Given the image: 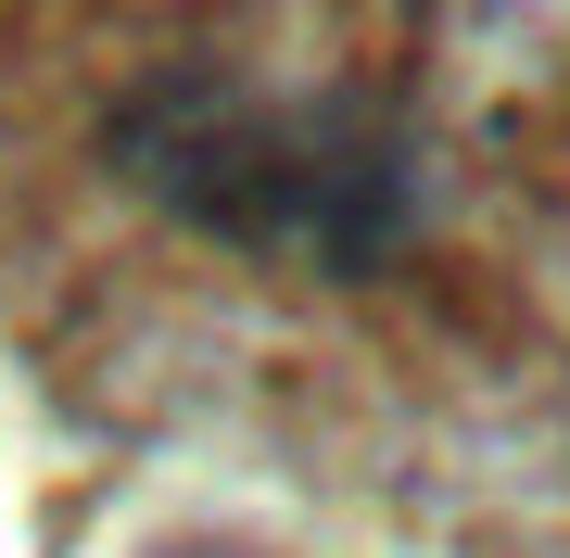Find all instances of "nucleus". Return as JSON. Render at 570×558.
<instances>
[{
    "instance_id": "f257e3e1",
    "label": "nucleus",
    "mask_w": 570,
    "mask_h": 558,
    "mask_svg": "<svg viewBox=\"0 0 570 558\" xmlns=\"http://www.w3.org/2000/svg\"><path fill=\"white\" fill-rule=\"evenodd\" d=\"M115 166L178 228H204L228 254H279V267H330V280L393 267V242L419 216V140L393 102L165 77L115 115Z\"/></svg>"
}]
</instances>
